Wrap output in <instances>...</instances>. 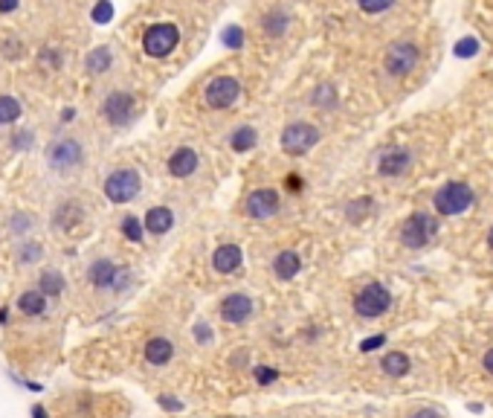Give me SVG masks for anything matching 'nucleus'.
Here are the masks:
<instances>
[{"instance_id":"obj_9","label":"nucleus","mask_w":493,"mask_h":418,"mask_svg":"<svg viewBox=\"0 0 493 418\" xmlns=\"http://www.w3.org/2000/svg\"><path fill=\"white\" fill-rule=\"evenodd\" d=\"M47 163L59 172H67V169H73V165L81 163V146L76 140H56L47 148Z\"/></svg>"},{"instance_id":"obj_15","label":"nucleus","mask_w":493,"mask_h":418,"mask_svg":"<svg viewBox=\"0 0 493 418\" xmlns=\"http://www.w3.org/2000/svg\"><path fill=\"white\" fill-rule=\"evenodd\" d=\"M212 265L218 273H235L241 267V250L235 244H223L215 250V256H212Z\"/></svg>"},{"instance_id":"obj_14","label":"nucleus","mask_w":493,"mask_h":418,"mask_svg":"<svg viewBox=\"0 0 493 418\" xmlns=\"http://www.w3.org/2000/svg\"><path fill=\"white\" fill-rule=\"evenodd\" d=\"M198 169V154L192 148H177L171 157H168V172L174 178H189L192 172Z\"/></svg>"},{"instance_id":"obj_13","label":"nucleus","mask_w":493,"mask_h":418,"mask_svg":"<svg viewBox=\"0 0 493 418\" xmlns=\"http://www.w3.org/2000/svg\"><path fill=\"white\" fill-rule=\"evenodd\" d=\"M250 314H253V300L244 297V294H233L220 305V317L227 322H244Z\"/></svg>"},{"instance_id":"obj_28","label":"nucleus","mask_w":493,"mask_h":418,"mask_svg":"<svg viewBox=\"0 0 493 418\" xmlns=\"http://www.w3.org/2000/svg\"><path fill=\"white\" fill-rule=\"evenodd\" d=\"M220 38H223V47H230V50H241L244 47V29L241 26H227Z\"/></svg>"},{"instance_id":"obj_21","label":"nucleus","mask_w":493,"mask_h":418,"mask_svg":"<svg viewBox=\"0 0 493 418\" xmlns=\"http://www.w3.org/2000/svg\"><path fill=\"white\" fill-rule=\"evenodd\" d=\"M383 372L392 374V378H400V374L410 372V357L403 355V352H389L383 357Z\"/></svg>"},{"instance_id":"obj_32","label":"nucleus","mask_w":493,"mask_h":418,"mask_svg":"<svg viewBox=\"0 0 493 418\" xmlns=\"http://www.w3.org/2000/svg\"><path fill=\"white\" fill-rule=\"evenodd\" d=\"M476 50H479V41L476 38H462L459 44H456V56H476Z\"/></svg>"},{"instance_id":"obj_30","label":"nucleus","mask_w":493,"mask_h":418,"mask_svg":"<svg viewBox=\"0 0 493 418\" xmlns=\"http://www.w3.org/2000/svg\"><path fill=\"white\" fill-rule=\"evenodd\" d=\"M91 15H93L96 24H111V18H113V4H111V0H99Z\"/></svg>"},{"instance_id":"obj_39","label":"nucleus","mask_w":493,"mask_h":418,"mask_svg":"<svg viewBox=\"0 0 493 418\" xmlns=\"http://www.w3.org/2000/svg\"><path fill=\"white\" fill-rule=\"evenodd\" d=\"M163 407H168V409H181V404H177V401H168V398H163Z\"/></svg>"},{"instance_id":"obj_27","label":"nucleus","mask_w":493,"mask_h":418,"mask_svg":"<svg viewBox=\"0 0 493 418\" xmlns=\"http://www.w3.org/2000/svg\"><path fill=\"white\" fill-rule=\"evenodd\" d=\"M372 206H375L372 198H357V200H351V203H348V218H351V221H363V218L369 215Z\"/></svg>"},{"instance_id":"obj_12","label":"nucleus","mask_w":493,"mask_h":418,"mask_svg":"<svg viewBox=\"0 0 493 418\" xmlns=\"http://www.w3.org/2000/svg\"><path fill=\"white\" fill-rule=\"evenodd\" d=\"M410 165H412V154L407 148H395V151H386L377 163V169L380 175L386 178H395V175H403V172H410Z\"/></svg>"},{"instance_id":"obj_2","label":"nucleus","mask_w":493,"mask_h":418,"mask_svg":"<svg viewBox=\"0 0 493 418\" xmlns=\"http://www.w3.org/2000/svg\"><path fill=\"white\" fill-rule=\"evenodd\" d=\"M435 209L441 215H462L473 203V189L467 183H447L435 192Z\"/></svg>"},{"instance_id":"obj_24","label":"nucleus","mask_w":493,"mask_h":418,"mask_svg":"<svg viewBox=\"0 0 493 418\" xmlns=\"http://www.w3.org/2000/svg\"><path fill=\"white\" fill-rule=\"evenodd\" d=\"M255 140H258V134H255V128H250V125H244V128H238V131L233 134V140H230V146H233L235 151H250V148L255 146Z\"/></svg>"},{"instance_id":"obj_8","label":"nucleus","mask_w":493,"mask_h":418,"mask_svg":"<svg viewBox=\"0 0 493 418\" xmlns=\"http://www.w3.org/2000/svg\"><path fill=\"white\" fill-rule=\"evenodd\" d=\"M418 47L410 44V41H400V44H392L386 53V70L392 76H410L418 64Z\"/></svg>"},{"instance_id":"obj_35","label":"nucleus","mask_w":493,"mask_h":418,"mask_svg":"<svg viewBox=\"0 0 493 418\" xmlns=\"http://www.w3.org/2000/svg\"><path fill=\"white\" fill-rule=\"evenodd\" d=\"M12 9H18V0H0V12H12Z\"/></svg>"},{"instance_id":"obj_20","label":"nucleus","mask_w":493,"mask_h":418,"mask_svg":"<svg viewBox=\"0 0 493 418\" xmlns=\"http://www.w3.org/2000/svg\"><path fill=\"white\" fill-rule=\"evenodd\" d=\"M113 279H116V265H113V262H108V259L93 262V267H91V282H93L96 287H108V285H113Z\"/></svg>"},{"instance_id":"obj_38","label":"nucleus","mask_w":493,"mask_h":418,"mask_svg":"<svg viewBox=\"0 0 493 418\" xmlns=\"http://www.w3.org/2000/svg\"><path fill=\"white\" fill-rule=\"evenodd\" d=\"M198 340H209V331H206V328H203V322H200V325H198Z\"/></svg>"},{"instance_id":"obj_36","label":"nucleus","mask_w":493,"mask_h":418,"mask_svg":"<svg viewBox=\"0 0 493 418\" xmlns=\"http://www.w3.org/2000/svg\"><path fill=\"white\" fill-rule=\"evenodd\" d=\"M412 418H441V415H438L435 409H421V412H415Z\"/></svg>"},{"instance_id":"obj_6","label":"nucleus","mask_w":493,"mask_h":418,"mask_svg":"<svg viewBox=\"0 0 493 418\" xmlns=\"http://www.w3.org/2000/svg\"><path fill=\"white\" fill-rule=\"evenodd\" d=\"M238 96H241V85H238L233 76H218V78H212L209 85H206V91H203L206 105L215 108V111H223V108L235 105Z\"/></svg>"},{"instance_id":"obj_5","label":"nucleus","mask_w":493,"mask_h":418,"mask_svg":"<svg viewBox=\"0 0 493 418\" xmlns=\"http://www.w3.org/2000/svg\"><path fill=\"white\" fill-rule=\"evenodd\" d=\"M177 41H181V32H177L174 24H154L143 35V50L151 58H163L177 47Z\"/></svg>"},{"instance_id":"obj_23","label":"nucleus","mask_w":493,"mask_h":418,"mask_svg":"<svg viewBox=\"0 0 493 418\" xmlns=\"http://www.w3.org/2000/svg\"><path fill=\"white\" fill-rule=\"evenodd\" d=\"M64 290V276L56 273V270H47L41 276V294H47V297H59Z\"/></svg>"},{"instance_id":"obj_31","label":"nucleus","mask_w":493,"mask_h":418,"mask_svg":"<svg viewBox=\"0 0 493 418\" xmlns=\"http://www.w3.org/2000/svg\"><path fill=\"white\" fill-rule=\"evenodd\" d=\"M357 4H360V9L369 12V15H380L395 4V0H357Z\"/></svg>"},{"instance_id":"obj_22","label":"nucleus","mask_w":493,"mask_h":418,"mask_svg":"<svg viewBox=\"0 0 493 418\" xmlns=\"http://www.w3.org/2000/svg\"><path fill=\"white\" fill-rule=\"evenodd\" d=\"M111 61H113V56H111L108 47H96V50L87 53V58H84V64H87V70H91V73H105V70H111Z\"/></svg>"},{"instance_id":"obj_25","label":"nucleus","mask_w":493,"mask_h":418,"mask_svg":"<svg viewBox=\"0 0 493 418\" xmlns=\"http://www.w3.org/2000/svg\"><path fill=\"white\" fill-rule=\"evenodd\" d=\"M285 29H288V15L282 9H273V12L264 15V32L267 35H282Z\"/></svg>"},{"instance_id":"obj_26","label":"nucleus","mask_w":493,"mask_h":418,"mask_svg":"<svg viewBox=\"0 0 493 418\" xmlns=\"http://www.w3.org/2000/svg\"><path fill=\"white\" fill-rule=\"evenodd\" d=\"M21 116V102L15 96H0V122L9 125Z\"/></svg>"},{"instance_id":"obj_17","label":"nucleus","mask_w":493,"mask_h":418,"mask_svg":"<svg viewBox=\"0 0 493 418\" xmlns=\"http://www.w3.org/2000/svg\"><path fill=\"white\" fill-rule=\"evenodd\" d=\"M299 270H302V259H299V253H293V250H285V253H279L273 262V273L285 282L293 279Z\"/></svg>"},{"instance_id":"obj_3","label":"nucleus","mask_w":493,"mask_h":418,"mask_svg":"<svg viewBox=\"0 0 493 418\" xmlns=\"http://www.w3.org/2000/svg\"><path fill=\"white\" fill-rule=\"evenodd\" d=\"M320 128L317 125H310V122H290L288 128L282 131V148L288 151V154H293V157H302V154H308L313 146L320 143Z\"/></svg>"},{"instance_id":"obj_34","label":"nucleus","mask_w":493,"mask_h":418,"mask_svg":"<svg viewBox=\"0 0 493 418\" xmlns=\"http://www.w3.org/2000/svg\"><path fill=\"white\" fill-rule=\"evenodd\" d=\"M383 343H386V337H372V340H363V346H360V349H363V352H375V349H377V346H383Z\"/></svg>"},{"instance_id":"obj_37","label":"nucleus","mask_w":493,"mask_h":418,"mask_svg":"<svg viewBox=\"0 0 493 418\" xmlns=\"http://www.w3.org/2000/svg\"><path fill=\"white\" fill-rule=\"evenodd\" d=\"M484 369H487V372L493 374V349H490V352L484 355Z\"/></svg>"},{"instance_id":"obj_16","label":"nucleus","mask_w":493,"mask_h":418,"mask_svg":"<svg viewBox=\"0 0 493 418\" xmlns=\"http://www.w3.org/2000/svg\"><path fill=\"white\" fill-rule=\"evenodd\" d=\"M171 224H174V215H171L168 206H154V209H148V215H146V230H148V233L163 235V233L171 230Z\"/></svg>"},{"instance_id":"obj_33","label":"nucleus","mask_w":493,"mask_h":418,"mask_svg":"<svg viewBox=\"0 0 493 418\" xmlns=\"http://www.w3.org/2000/svg\"><path fill=\"white\" fill-rule=\"evenodd\" d=\"M276 378H279V372H276L273 366H258V369H255V381H258V384H273Z\"/></svg>"},{"instance_id":"obj_1","label":"nucleus","mask_w":493,"mask_h":418,"mask_svg":"<svg viewBox=\"0 0 493 418\" xmlns=\"http://www.w3.org/2000/svg\"><path fill=\"white\" fill-rule=\"evenodd\" d=\"M435 233H438V221L432 215H427V213H415V215H410L407 221L400 224V241L407 247H412V250L427 247L435 238Z\"/></svg>"},{"instance_id":"obj_7","label":"nucleus","mask_w":493,"mask_h":418,"mask_svg":"<svg viewBox=\"0 0 493 418\" xmlns=\"http://www.w3.org/2000/svg\"><path fill=\"white\" fill-rule=\"evenodd\" d=\"M105 195L113 203H128L140 195V175L133 169H119L105 180Z\"/></svg>"},{"instance_id":"obj_11","label":"nucleus","mask_w":493,"mask_h":418,"mask_svg":"<svg viewBox=\"0 0 493 418\" xmlns=\"http://www.w3.org/2000/svg\"><path fill=\"white\" fill-rule=\"evenodd\" d=\"M276 209H279V195L273 189H255L250 198H247V213L250 218H270L276 215Z\"/></svg>"},{"instance_id":"obj_41","label":"nucleus","mask_w":493,"mask_h":418,"mask_svg":"<svg viewBox=\"0 0 493 418\" xmlns=\"http://www.w3.org/2000/svg\"><path fill=\"white\" fill-rule=\"evenodd\" d=\"M487 244L493 247V227H490V233H487Z\"/></svg>"},{"instance_id":"obj_40","label":"nucleus","mask_w":493,"mask_h":418,"mask_svg":"<svg viewBox=\"0 0 493 418\" xmlns=\"http://www.w3.org/2000/svg\"><path fill=\"white\" fill-rule=\"evenodd\" d=\"M288 183H290V189H293V192L299 189V178H296V175H290V178H288Z\"/></svg>"},{"instance_id":"obj_4","label":"nucleus","mask_w":493,"mask_h":418,"mask_svg":"<svg viewBox=\"0 0 493 418\" xmlns=\"http://www.w3.org/2000/svg\"><path fill=\"white\" fill-rule=\"evenodd\" d=\"M389 308H392V294L386 290V285H380V282L366 285L360 294L354 297V311L360 314V317H369V320L386 314Z\"/></svg>"},{"instance_id":"obj_29","label":"nucleus","mask_w":493,"mask_h":418,"mask_svg":"<svg viewBox=\"0 0 493 418\" xmlns=\"http://www.w3.org/2000/svg\"><path fill=\"white\" fill-rule=\"evenodd\" d=\"M122 233H125V238H131V241H140V238H143V224H140V218L128 215V218L122 221Z\"/></svg>"},{"instance_id":"obj_18","label":"nucleus","mask_w":493,"mask_h":418,"mask_svg":"<svg viewBox=\"0 0 493 418\" xmlns=\"http://www.w3.org/2000/svg\"><path fill=\"white\" fill-rule=\"evenodd\" d=\"M171 355H174V346H171L168 340H163V337H154V340H148V346H146V357H148V363H154V366L168 363Z\"/></svg>"},{"instance_id":"obj_10","label":"nucleus","mask_w":493,"mask_h":418,"mask_svg":"<svg viewBox=\"0 0 493 418\" xmlns=\"http://www.w3.org/2000/svg\"><path fill=\"white\" fill-rule=\"evenodd\" d=\"M102 113H105V119H108L111 125H125V122L133 116V96L125 93V91L111 93V96L105 99V105H102Z\"/></svg>"},{"instance_id":"obj_19","label":"nucleus","mask_w":493,"mask_h":418,"mask_svg":"<svg viewBox=\"0 0 493 418\" xmlns=\"http://www.w3.org/2000/svg\"><path fill=\"white\" fill-rule=\"evenodd\" d=\"M18 308L29 317H38L47 311V294H41V290H26V294H21L18 300Z\"/></svg>"}]
</instances>
